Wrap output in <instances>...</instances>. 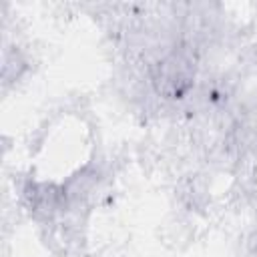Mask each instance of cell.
<instances>
[{"label":"cell","mask_w":257,"mask_h":257,"mask_svg":"<svg viewBox=\"0 0 257 257\" xmlns=\"http://www.w3.org/2000/svg\"><path fill=\"white\" fill-rule=\"evenodd\" d=\"M195 80V58L185 48H175L151 68V82L165 98H181Z\"/></svg>","instance_id":"obj_1"}]
</instances>
